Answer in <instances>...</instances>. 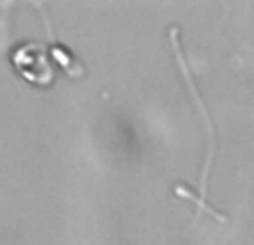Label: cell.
<instances>
[{"instance_id": "cell-1", "label": "cell", "mask_w": 254, "mask_h": 245, "mask_svg": "<svg viewBox=\"0 0 254 245\" xmlns=\"http://www.w3.org/2000/svg\"><path fill=\"white\" fill-rule=\"evenodd\" d=\"M170 34H172V43H174L176 61H179V65H181V71H183V76H185V80H188L190 89H192V96H194V101H196V105H198V112H201L203 121H205V127H207V136H210V152H207V163H205V170H203V192H205L207 172H210V165H212V156H214V125H212L210 116H207V110H205V105H203L201 96H198V92H196V85L192 83V76H190L188 67H185V61H183V56H181V45L176 43V29H174V27H172V31H170Z\"/></svg>"}]
</instances>
